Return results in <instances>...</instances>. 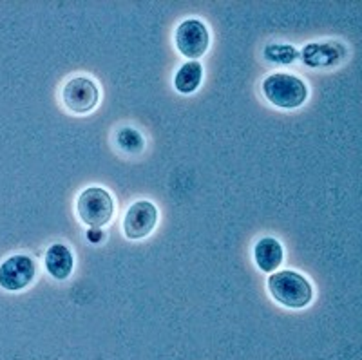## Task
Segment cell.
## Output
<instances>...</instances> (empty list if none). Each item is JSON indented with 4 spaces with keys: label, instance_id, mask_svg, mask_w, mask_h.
<instances>
[{
    "label": "cell",
    "instance_id": "cell-1",
    "mask_svg": "<svg viewBox=\"0 0 362 360\" xmlns=\"http://www.w3.org/2000/svg\"><path fill=\"white\" fill-rule=\"evenodd\" d=\"M268 291L281 306L300 310L306 308L313 299V290L305 275L293 270L274 272L268 277Z\"/></svg>",
    "mask_w": 362,
    "mask_h": 360
},
{
    "label": "cell",
    "instance_id": "cell-2",
    "mask_svg": "<svg viewBox=\"0 0 362 360\" xmlns=\"http://www.w3.org/2000/svg\"><path fill=\"white\" fill-rule=\"evenodd\" d=\"M261 89L268 102L279 109H297L308 98V86L299 76L286 73L268 74Z\"/></svg>",
    "mask_w": 362,
    "mask_h": 360
},
{
    "label": "cell",
    "instance_id": "cell-3",
    "mask_svg": "<svg viewBox=\"0 0 362 360\" xmlns=\"http://www.w3.org/2000/svg\"><path fill=\"white\" fill-rule=\"evenodd\" d=\"M76 214L80 221L90 228H102L115 214L112 196L102 187H89L76 199Z\"/></svg>",
    "mask_w": 362,
    "mask_h": 360
},
{
    "label": "cell",
    "instance_id": "cell-4",
    "mask_svg": "<svg viewBox=\"0 0 362 360\" xmlns=\"http://www.w3.org/2000/svg\"><path fill=\"white\" fill-rule=\"evenodd\" d=\"M100 91L90 78L76 76L71 78L62 89L64 105L74 115H87L98 105Z\"/></svg>",
    "mask_w": 362,
    "mask_h": 360
},
{
    "label": "cell",
    "instance_id": "cell-5",
    "mask_svg": "<svg viewBox=\"0 0 362 360\" xmlns=\"http://www.w3.org/2000/svg\"><path fill=\"white\" fill-rule=\"evenodd\" d=\"M37 277V262L29 255L15 254L0 265V288L6 291H21Z\"/></svg>",
    "mask_w": 362,
    "mask_h": 360
},
{
    "label": "cell",
    "instance_id": "cell-6",
    "mask_svg": "<svg viewBox=\"0 0 362 360\" xmlns=\"http://www.w3.org/2000/svg\"><path fill=\"white\" fill-rule=\"evenodd\" d=\"M210 35L206 25L198 18L183 21L176 29V47L183 57L196 60L209 51Z\"/></svg>",
    "mask_w": 362,
    "mask_h": 360
},
{
    "label": "cell",
    "instance_id": "cell-7",
    "mask_svg": "<svg viewBox=\"0 0 362 360\" xmlns=\"http://www.w3.org/2000/svg\"><path fill=\"white\" fill-rule=\"evenodd\" d=\"M158 223V210L151 201H136L124 217V233L131 241L147 238Z\"/></svg>",
    "mask_w": 362,
    "mask_h": 360
},
{
    "label": "cell",
    "instance_id": "cell-8",
    "mask_svg": "<svg viewBox=\"0 0 362 360\" xmlns=\"http://www.w3.org/2000/svg\"><path fill=\"white\" fill-rule=\"evenodd\" d=\"M44 265L47 274L57 281H64L71 275L74 268V255L66 245L62 243H54L49 248L45 250Z\"/></svg>",
    "mask_w": 362,
    "mask_h": 360
},
{
    "label": "cell",
    "instance_id": "cell-9",
    "mask_svg": "<svg viewBox=\"0 0 362 360\" xmlns=\"http://www.w3.org/2000/svg\"><path fill=\"white\" fill-rule=\"evenodd\" d=\"M254 259L261 272L274 274V272H277L281 262H283V246L274 238L259 239V241L255 243Z\"/></svg>",
    "mask_w": 362,
    "mask_h": 360
},
{
    "label": "cell",
    "instance_id": "cell-10",
    "mask_svg": "<svg viewBox=\"0 0 362 360\" xmlns=\"http://www.w3.org/2000/svg\"><path fill=\"white\" fill-rule=\"evenodd\" d=\"M203 80V67L199 62L190 60L180 67V71L174 76V87L176 91L183 93V95H190L198 89L199 83Z\"/></svg>",
    "mask_w": 362,
    "mask_h": 360
},
{
    "label": "cell",
    "instance_id": "cell-11",
    "mask_svg": "<svg viewBox=\"0 0 362 360\" xmlns=\"http://www.w3.org/2000/svg\"><path fill=\"white\" fill-rule=\"evenodd\" d=\"M116 141H118L119 149H124L125 152H131V154H136L144 149L145 141L141 138V134L134 129H119L118 134H116Z\"/></svg>",
    "mask_w": 362,
    "mask_h": 360
}]
</instances>
